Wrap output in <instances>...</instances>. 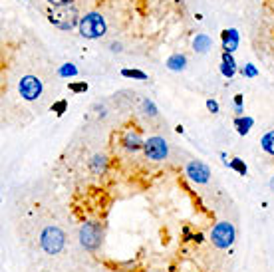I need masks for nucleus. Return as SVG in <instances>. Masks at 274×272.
Here are the masks:
<instances>
[{
	"label": "nucleus",
	"mask_w": 274,
	"mask_h": 272,
	"mask_svg": "<svg viewBox=\"0 0 274 272\" xmlns=\"http://www.w3.org/2000/svg\"><path fill=\"white\" fill-rule=\"evenodd\" d=\"M48 20L50 24H54L60 30H72L75 26H80V18H77V10L75 6H52L48 10Z\"/></svg>",
	"instance_id": "nucleus-1"
},
{
	"label": "nucleus",
	"mask_w": 274,
	"mask_h": 272,
	"mask_svg": "<svg viewBox=\"0 0 274 272\" xmlns=\"http://www.w3.org/2000/svg\"><path fill=\"white\" fill-rule=\"evenodd\" d=\"M80 34L88 40H98L101 38L107 30V24H105V18L100 14V12H88L86 16L80 18Z\"/></svg>",
	"instance_id": "nucleus-2"
},
{
	"label": "nucleus",
	"mask_w": 274,
	"mask_h": 272,
	"mask_svg": "<svg viewBox=\"0 0 274 272\" xmlns=\"http://www.w3.org/2000/svg\"><path fill=\"white\" fill-rule=\"evenodd\" d=\"M40 247L48 254H60L66 247V235L60 226H46L40 235Z\"/></svg>",
	"instance_id": "nucleus-3"
},
{
	"label": "nucleus",
	"mask_w": 274,
	"mask_h": 272,
	"mask_svg": "<svg viewBox=\"0 0 274 272\" xmlns=\"http://www.w3.org/2000/svg\"><path fill=\"white\" fill-rule=\"evenodd\" d=\"M103 239V226L94 221H86L80 226V245L86 250H98Z\"/></svg>",
	"instance_id": "nucleus-4"
},
{
	"label": "nucleus",
	"mask_w": 274,
	"mask_h": 272,
	"mask_svg": "<svg viewBox=\"0 0 274 272\" xmlns=\"http://www.w3.org/2000/svg\"><path fill=\"white\" fill-rule=\"evenodd\" d=\"M234 239H237V230H234V226L230 223H226V221L217 223L213 226V230H211V241H213V245L217 248H228V247H232Z\"/></svg>",
	"instance_id": "nucleus-5"
},
{
	"label": "nucleus",
	"mask_w": 274,
	"mask_h": 272,
	"mask_svg": "<svg viewBox=\"0 0 274 272\" xmlns=\"http://www.w3.org/2000/svg\"><path fill=\"white\" fill-rule=\"evenodd\" d=\"M18 92H20V96H22L26 101H36L38 98L42 96V92H44V84H42L40 77H36V75H32V74H28V75H22V77H20V82H18Z\"/></svg>",
	"instance_id": "nucleus-6"
},
{
	"label": "nucleus",
	"mask_w": 274,
	"mask_h": 272,
	"mask_svg": "<svg viewBox=\"0 0 274 272\" xmlns=\"http://www.w3.org/2000/svg\"><path fill=\"white\" fill-rule=\"evenodd\" d=\"M143 153H145V157L151 159V161H163V159H167V155H169V143L159 135H153V137H149L145 141Z\"/></svg>",
	"instance_id": "nucleus-7"
},
{
	"label": "nucleus",
	"mask_w": 274,
	"mask_h": 272,
	"mask_svg": "<svg viewBox=\"0 0 274 272\" xmlns=\"http://www.w3.org/2000/svg\"><path fill=\"white\" fill-rule=\"evenodd\" d=\"M185 173H187V177H189L193 183H197V185H205V183H209V179H211V169H209L203 161H197V159L187 163Z\"/></svg>",
	"instance_id": "nucleus-8"
},
{
	"label": "nucleus",
	"mask_w": 274,
	"mask_h": 272,
	"mask_svg": "<svg viewBox=\"0 0 274 272\" xmlns=\"http://www.w3.org/2000/svg\"><path fill=\"white\" fill-rule=\"evenodd\" d=\"M221 40H223V50L228 54H234V50L239 48V42H241V34L237 28H226L221 34Z\"/></svg>",
	"instance_id": "nucleus-9"
},
{
	"label": "nucleus",
	"mask_w": 274,
	"mask_h": 272,
	"mask_svg": "<svg viewBox=\"0 0 274 272\" xmlns=\"http://www.w3.org/2000/svg\"><path fill=\"white\" fill-rule=\"evenodd\" d=\"M122 145H124L127 151H139V149H143L145 141L139 137V133H135V131H125V135L122 137Z\"/></svg>",
	"instance_id": "nucleus-10"
},
{
	"label": "nucleus",
	"mask_w": 274,
	"mask_h": 272,
	"mask_svg": "<svg viewBox=\"0 0 274 272\" xmlns=\"http://www.w3.org/2000/svg\"><path fill=\"white\" fill-rule=\"evenodd\" d=\"M213 46V40H211V36L209 34H197L195 36V40H193V48L195 52H199V54H207Z\"/></svg>",
	"instance_id": "nucleus-11"
},
{
	"label": "nucleus",
	"mask_w": 274,
	"mask_h": 272,
	"mask_svg": "<svg viewBox=\"0 0 274 272\" xmlns=\"http://www.w3.org/2000/svg\"><path fill=\"white\" fill-rule=\"evenodd\" d=\"M252 125H254V120L250 115H237V118H234V127H237L239 135H249Z\"/></svg>",
	"instance_id": "nucleus-12"
},
{
	"label": "nucleus",
	"mask_w": 274,
	"mask_h": 272,
	"mask_svg": "<svg viewBox=\"0 0 274 272\" xmlns=\"http://www.w3.org/2000/svg\"><path fill=\"white\" fill-rule=\"evenodd\" d=\"M165 66L171 70V72H183L187 68V56L185 54H171L165 62Z\"/></svg>",
	"instance_id": "nucleus-13"
},
{
	"label": "nucleus",
	"mask_w": 274,
	"mask_h": 272,
	"mask_svg": "<svg viewBox=\"0 0 274 272\" xmlns=\"http://www.w3.org/2000/svg\"><path fill=\"white\" fill-rule=\"evenodd\" d=\"M90 169L96 173V175H101V173H105V169H107V157L105 155H94L92 157V161H90Z\"/></svg>",
	"instance_id": "nucleus-14"
},
{
	"label": "nucleus",
	"mask_w": 274,
	"mask_h": 272,
	"mask_svg": "<svg viewBox=\"0 0 274 272\" xmlns=\"http://www.w3.org/2000/svg\"><path fill=\"white\" fill-rule=\"evenodd\" d=\"M260 147H262L268 155H272V157H274V129H270L268 133L262 135V139H260Z\"/></svg>",
	"instance_id": "nucleus-15"
},
{
	"label": "nucleus",
	"mask_w": 274,
	"mask_h": 272,
	"mask_svg": "<svg viewBox=\"0 0 274 272\" xmlns=\"http://www.w3.org/2000/svg\"><path fill=\"white\" fill-rule=\"evenodd\" d=\"M224 165L226 167H230L232 171H237L239 175H247L249 173V167H247V163L243 161V159H239V157H234V159H230V161H224Z\"/></svg>",
	"instance_id": "nucleus-16"
},
{
	"label": "nucleus",
	"mask_w": 274,
	"mask_h": 272,
	"mask_svg": "<svg viewBox=\"0 0 274 272\" xmlns=\"http://www.w3.org/2000/svg\"><path fill=\"white\" fill-rule=\"evenodd\" d=\"M58 75L60 77H75L77 75V68L74 64H62L58 68Z\"/></svg>",
	"instance_id": "nucleus-17"
},
{
	"label": "nucleus",
	"mask_w": 274,
	"mask_h": 272,
	"mask_svg": "<svg viewBox=\"0 0 274 272\" xmlns=\"http://www.w3.org/2000/svg\"><path fill=\"white\" fill-rule=\"evenodd\" d=\"M141 107H143V111L147 113V115H151V118H157L159 115V109H157V105H155L149 98H145L143 101H141Z\"/></svg>",
	"instance_id": "nucleus-18"
},
{
	"label": "nucleus",
	"mask_w": 274,
	"mask_h": 272,
	"mask_svg": "<svg viewBox=\"0 0 274 272\" xmlns=\"http://www.w3.org/2000/svg\"><path fill=\"white\" fill-rule=\"evenodd\" d=\"M122 75L124 77H133V80H139V82L147 80V74L141 72V70H122Z\"/></svg>",
	"instance_id": "nucleus-19"
},
{
	"label": "nucleus",
	"mask_w": 274,
	"mask_h": 272,
	"mask_svg": "<svg viewBox=\"0 0 274 272\" xmlns=\"http://www.w3.org/2000/svg\"><path fill=\"white\" fill-rule=\"evenodd\" d=\"M88 84L86 82H82V84H75V82H68V90L70 92H74V94H84V92H88Z\"/></svg>",
	"instance_id": "nucleus-20"
},
{
	"label": "nucleus",
	"mask_w": 274,
	"mask_h": 272,
	"mask_svg": "<svg viewBox=\"0 0 274 272\" xmlns=\"http://www.w3.org/2000/svg\"><path fill=\"white\" fill-rule=\"evenodd\" d=\"M241 74H243L245 77H256V75H258V70H256V66H252V64H245V66L241 68Z\"/></svg>",
	"instance_id": "nucleus-21"
},
{
	"label": "nucleus",
	"mask_w": 274,
	"mask_h": 272,
	"mask_svg": "<svg viewBox=\"0 0 274 272\" xmlns=\"http://www.w3.org/2000/svg\"><path fill=\"white\" fill-rule=\"evenodd\" d=\"M66 109H68V99H60V101L52 103V111H54L56 115H64Z\"/></svg>",
	"instance_id": "nucleus-22"
},
{
	"label": "nucleus",
	"mask_w": 274,
	"mask_h": 272,
	"mask_svg": "<svg viewBox=\"0 0 274 272\" xmlns=\"http://www.w3.org/2000/svg\"><path fill=\"white\" fill-rule=\"evenodd\" d=\"M221 74H223L224 77H228V80H230V77H232L234 74H237V68H230L228 64H224V62H221Z\"/></svg>",
	"instance_id": "nucleus-23"
},
{
	"label": "nucleus",
	"mask_w": 274,
	"mask_h": 272,
	"mask_svg": "<svg viewBox=\"0 0 274 272\" xmlns=\"http://www.w3.org/2000/svg\"><path fill=\"white\" fill-rule=\"evenodd\" d=\"M205 105H207V109H209L211 113H219V111H221V107H219V101H217V99H213V98H209Z\"/></svg>",
	"instance_id": "nucleus-24"
},
{
	"label": "nucleus",
	"mask_w": 274,
	"mask_h": 272,
	"mask_svg": "<svg viewBox=\"0 0 274 272\" xmlns=\"http://www.w3.org/2000/svg\"><path fill=\"white\" fill-rule=\"evenodd\" d=\"M48 2H50V6H70L72 2H74V0H48Z\"/></svg>",
	"instance_id": "nucleus-25"
},
{
	"label": "nucleus",
	"mask_w": 274,
	"mask_h": 272,
	"mask_svg": "<svg viewBox=\"0 0 274 272\" xmlns=\"http://www.w3.org/2000/svg\"><path fill=\"white\" fill-rule=\"evenodd\" d=\"M243 103H245V98H243L241 94H237V96H234V107H245Z\"/></svg>",
	"instance_id": "nucleus-26"
},
{
	"label": "nucleus",
	"mask_w": 274,
	"mask_h": 272,
	"mask_svg": "<svg viewBox=\"0 0 274 272\" xmlns=\"http://www.w3.org/2000/svg\"><path fill=\"white\" fill-rule=\"evenodd\" d=\"M109 48H111V52H122V44H117V42L109 44Z\"/></svg>",
	"instance_id": "nucleus-27"
},
{
	"label": "nucleus",
	"mask_w": 274,
	"mask_h": 272,
	"mask_svg": "<svg viewBox=\"0 0 274 272\" xmlns=\"http://www.w3.org/2000/svg\"><path fill=\"white\" fill-rule=\"evenodd\" d=\"M270 189L274 191V175H272V179H270Z\"/></svg>",
	"instance_id": "nucleus-28"
}]
</instances>
